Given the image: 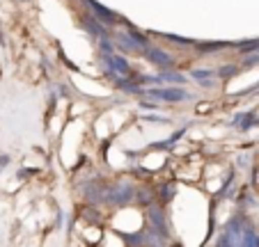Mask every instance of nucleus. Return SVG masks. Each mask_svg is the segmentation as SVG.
Segmentation results:
<instances>
[{
    "instance_id": "2",
    "label": "nucleus",
    "mask_w": 259,
    "mask_h": 247,
    "mask_svg": "<svg viewBox=\"0 0 259 247\" xmlns=\"http://www.w3.org/2000/svg\"><path fill=\"white\" fill-rule=\"evenodd\" d=\"M149 58L156 60V62H161V64H170V62H172V60L167 58L165 53H158V51H149Z\"/></svg>"
},
{
    "instance_id": "1",
    "label": "nucleus",
    "mask_w": 259,
    "mask_h": 247,
    "mask_svg": "<svg viewBox=\"0 0 259 247\" xmlns=\"http://www.w3.org/2000/svg\"><path fill=\"white\" fill-rule=\"evenodd\" d=\"M149 94L156 98H163V101H181V98H186V94L177 92V89H154V92H149Z\"/></svg>"
}]
</instances>
